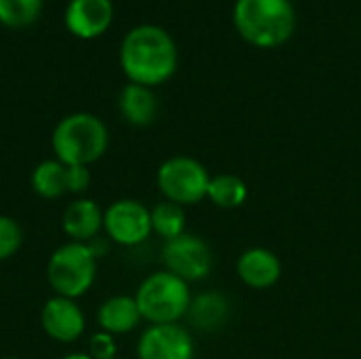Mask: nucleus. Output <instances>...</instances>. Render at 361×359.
I'll use <instances>...</instances> for the list:
<instances>
[{"instance_id":"nucleus-1","label":"nucleus","mask_w":361,"mask_h":359,"mask_svg":"<svg viewBox=\"0 0 361 359\" xmlns=\"http://www.w3.org/2000/svg\"><path fill=\"white\" fill-rule=\"evenodd\" d=\"M121 68L129 83L150 89L163 85L178 70L176 40L159 25H137L123 38Z\"/></svg>"},{"instance_id":"nucleus-2","label":"nucleus","mask_w":361,"mask_h":359,"mask_svg":"<svg viewBox=\"0 0 361 359\" xmlns=\"http://www.w3.org/2000/svg\"><path fill=\"white\" fill-rule=\"evenodd\" d=\"M233 25L252 47L277 49L296 32V8L292 0H235Z\"/></svg>"},{"instance_id":"nucleus-3","label":"nucleus","mask_w":361,"mask_h":359,"mask_svg":"<svg viewBox=\"0 0 361 359\" xmlns=\"http://www.w3.org/2000/svg\"><path fill=\"white\" fill-rule=\"evenodd\" d=\"M108 127L102 118L89 112H76L57 123L53 129L51 146L57 161L63 165L89 167L99 161L108 150Z\"/></svg>"},{"instance_id":"nucleus-4","label":"nucleus","mask_w":361,"mask_h":359,"mask_svg":"<svg viewBox=\"0 0 361 359\" xmlns=\"http://www.w3.org/2000/svg\"><path fill=\"white\" fill-rule=\"evenodd\" d=\"M135 303L150 326L178 324L186 317L192 292L188 284L169 271H157L148 275L135 290Z\"/></svg>"},{"instance_id":"nucleus-5","label":"nucleus","mask_w":361,"mask_h":359,"mask_svg":"<svg viewBox=\"0 0 361 359\" xmlns=\"http://www.w3.org/2000/svg\"><path fill=\"white\" fill-rule=\"evenodd\" d=\"M97 277V258L87 243L68 241L59 245L47 262V281L55 296L80 298Z\"/></svg>"},{"instance_id":"nucleus-6","label":"nucleus","mask_w":361,"mask_h":359,"mask_svg":"<svg viewBox=\"0 0 361 359\" xmlns=\"http://www.w3.org/2000/svg\"><path fill=\"white\" fill-rule=\"evenodd\" d=\"M209 180L212 176L207 167L186 154H178L163 161L157 171V186L165 201L178 203L182 207L197 205L207 199Z\"/></svg>"},{"instance_id":"nucleus-7","label":"nucleus","mask_w":361,"mask_h":359,"mask_svg":"<svg viewBox=\"0 0 361 359\" xmlns=\"http://www.w3.org/2000/svg\"><path fill=\"white\" fill-rule=\"evenodd\" d=\"M163 264L165 271L184 279L186 284L203 281L214 269V252L203 237L184 233L171 241H165Z\"/></svg>"},{"instance_id":"nucleus-8","label":"nucleus","mask_w":361,"mask_h":359,"mask_svg":"<svg viewBox=\"0 0 361 359\" xmlns=\"http://www.w3.org/2000/svg\"><path fill=\"white\" fill-rule=\"evenodd\" d=\"M106 237L123 248H135L152 235L150 209L135 199H118L104 209Z\"/></svg>"},{"instance_id":"nucleus-9","label":"nucleus","mask_w":361,"mask_h":359,"mask_svg":"<svg viewBox=\"0 0 361 359\" xmlns=\"http://www.w3.org/2000/svg\"><path fill=\"white\" fill-rule=\"evenodd\" d=\"M137 359H195L192 336L180 324L148 326L137 341Z\"/></svg>"},{"instance_id":"nucleus-10","label":"nucleus","mask_w":361,"mask_h":359,"mask_svg":"<svg viewBox=\"0 0 361 359\" xmlns=\"http://www.w3.org/2000/svg\"><path fill=\"white\" fill-rule=\"evenodd\" d=\"M40 326L44 334L57 343H74L85 332V313L76 300L63 296H51L40 311Z\"/></svg>"},{"instance_id":"nucleus-11","label":"nucleus","mask_w":361,"mask_h":359,"mask_svg":"<svg viewBox=\"0 0 361 359\" xmlns=\"http://www.w3.org/2000/svg\"><path fill=\"white\" fill-rule=\"evenodd\" d=\"M237 277L252 290L273 288L283 273L281 260L267 248H250L237 258Z\"/></svg>"},{"instance_id":"nucleus-12","label":"nucleus","mask_w":361,"mask_h":359,"mask_svg":"<svg viewBox=\"0 0 361 359\" xmlns=\"http://www.w3.org/2000/svg\"><path fill=\"white\" fill-rule=\"evenodd\" d=\"M112 13L110 0H72L66 11V25L78 38H95L108 30Z\"/></svg>"},{"instance_id":"nucleus-13","label":"nucleus","mask_w":361,"mask_h":359,"mask_svg":"<svg viewBox=\"0 0 361 359\" xmlns=\"http://www.w3.org/2000/svg\"><path fill=\"white\" fill-rule=\"evenodd\" d=\"M61 229L70 241L89 243L104 231V209L93 199L80 197L63 209Z\"/></svg>"},{"instance_id":"nucleus-14","label":"nucleus","mask_w":361,"mask_h":359,"mask_svg":"<svg viewBox=\"0 0 361 359\" xmlns=\"http://www.w3.org/2000/svg\"><path fill=\"white\" fill-rule=\"evenodd\" d=\"M142 322V313L137 309V303L133 296H110L108 300L102 303L97 309V326L102 332H108L112 336L118 334H129L135 330Z\"/></svg>"},{"instance_id":"nucleus-15","label":"nucleus","mask_w":361,"mask_h":359,"mask_svg":"<svg viewBox=\"0 0 361 359\" xmlns=\"http://www.w3.org/2000/svg\"><path fill=\"white\" fill-rule=\"evenodd\" d=\"M231 317V303L220 292H203L192 296L186 320L201 332H216L226 326Z\"/></svg>"},{"instance_id":"nucleus-16","label":"nucleus","mask_w":361,"mask_h":359,"mask_svg":"<svg viewBox=\"0 0 361 359\" xmlns=\"http://www.w3.org/2000/svg\"><path fill=\"white\" fill-rule=\"evenodd\" d=\"M121 116L133 127H148L159 114V102L150 87L129 83L118 95Z\"/></svg>"},{"instance_id":"nucleus-17","label":"nucleus","mask_w":361,"mask_h":359,"mask_svg":"<svg viewBox=\"0 0 361 359\" xmlns=\"http://www.w3.org/2000/svg\"><path fill=\"white\" fill-rule=\"evenodd\" d=\"M66 171L68 165H63L57 159H47L38 163L32 171V190L42 199H59L68 193L66 184Z\"/></svg>"},{"instance_id":"nucleus-18","label":"nucleus","mask_w":361,"mask_h":359,"mask_svg":"<svg viewBox=\"0 0 361 359\" xmlns=\"http://www.w3.org/2000/svg\"><path fill=\"white\" fill-rule=\"evenodd\" d=\"M247 184L235 174H216L207 186V199L220 209H237L247 201Z\"/></svg>"},{"instance_id":"nucleus-19","label":"nucleus","mask_w":361,"mask_h":359,"mask_svg":"<svg viewBox=\"0 0 361 359\" xmlns=\"http://www.w3.org/2000/svg\"><path fill=\"white\" fill-rule=\"evenodd\" d=\"M150 224H152L154 235H159L163 241H171L186 233L184 207L171 201H159L150 209Z\"/></svg>"},{"instance_id":"nucleus-20","label":"nucleus","mask_w":361,"mask_h":359,"mask_svg":"<svg viewBox=\"0 0 361 359\" xmlns=\"http://www.w3.org/2000/svg\"><path fill=\"white\" fill-rule=\"evenodd\" d=\"M42 0H0V23L6 28H25L40 15Z\"/></svg>"},{"instance_id":"nucleus-21","label":"nucleus","mask_w":361,"mask_h":359,"mask_svg":"<svg viewBox=\"0 0 361 359\" xmlns=\"http://www.w3.org/2000/svg\"><path fill=\"white\" fill-rule=\"evenodd\" d=\"M23 243V231L11 216L0 214V262L13 258Z\"/></svg>"},{"instance_id":"nucleus-22","label":"nucleus","mask_w":361,"mask_h":359,"mask_svg":"<svg viewBox=\"0 0 361 359\" xmlns=\"http://www.w3.org/2000/svg\"><path fill=\"white\" fill-rule=\"evenodd\" d=\"M116 336L108 334V332H95L89 339V355L93 359H116L118 347H116Z\"/></svg>"},{"instance_id":"nucleus-23","label":"nucleus","mask_w":361,"mask_h":359,"mask_svg":"<svg viewBox=\"0 0 361 359\" xmlns=\"http://www.w3.org/2000/svg\"><path fill=\"white\" fill-rule=\"evenodd\" d=\"M66 184H68V193H72V195H82V193L91 186V171H89V167H82V165H68Z\"/></svg>"},{"instance_id":"nucleus-24","label":"nucleus","mask_w":361,"mask_h":359,"mask_svg":"<svg viewBox=\"0 0 361 359\" xmlns=\"http://www.w3.org/2000/svg\"><path fill=\"white\" fill-rule=\"evenodd\" d=\"M61 359H93L89 353H68L66 358Z\"/></svg>"},{"instance_id":"nucleus-25","label":"nucleus","mask_w":361,"mask_h":359,"mask_svg":"<svg viewBox=\"0 0 361 359\" xmlns=\"http://www.w3.org/2000/svg\"><path fill=\"white\" fill-rule=\"evenodd\" d=\"M4 359H19V358H4Z\"/></svg>"},{"instance_id":"nucleus-26","label":"nucleus","mask_w":361,"mask_h":359,"mask_svg":"<svg viewBox=\"0 0 361 359\" xmlns=\"http://www.w3.org/2000/svg\"><path fill=\"white\" fill-rule=\"evenodd\" d=\"M116 359H125V358H116Z\"/></svg>"}]
</instances>
